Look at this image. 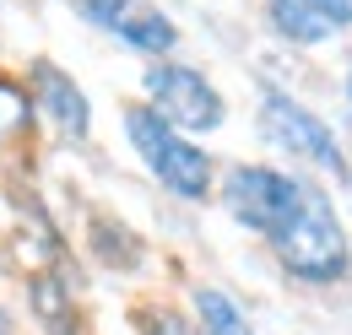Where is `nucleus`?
Returning a JSON list of instances; mask_svg holds the SVG:
<instances>
[{"label": "nucleus", "mask_w": 352, "mask_h": 335, "mask_svg": "<svg viewBox=\"0 0 352 335\" xmlns=\"http://www.w3.org/2000/svg\"><path fill=\"white\" fill-rule=\"evenodd\" d=\"M265 244L276 249V259H282L298 281H336V276L347 270V233H342V216L331 206V195L314 189V184H304L293 216H287Z\"/></svg>", "instance_id": "obj_1"}, {"label": "nucleus", "mask_w": 352, "mask_h": 335, "mask_svg": "<svg viewBox=\"0 0 352 335\" xmlns=\"http://www.w3.org/2000/svg\"><path fill=\"white\" fill-rule=\"evenodd\" d=\"M125 135H131L135 157L152 168V178L163 189H174L179 200H206L212 195V157H206V146H195L190 135L163 125L146 103L125 108Z\"/></svg>", "instance_id": "obj_2"}, {"label": "nucleus", "mask_w": 352, "mask_h": 335, "mask_svg": "<svg viewBox=\"0 0 352 335\" xmlns=\"http://www.w3.org/2000/svg\"><path fill=\"white\" fill-rule=\"evenodd\" d=\"M146 108L163 119V125H174L179 135H206V130H217L228 119V103H222V92L195 65H179V60H157V65H146Z\"/></svg>", "instance_id": "obj_3"}, {"label": "nucleus", "mask_w": 352, "mask_h": 335, "mask_svg": "<svg viewBox=\"0 0 352 335\" xmlns=\"http://www.w3.org/2000/svg\"><path fill=\"white\" fill-rule=\"evenodd\" d=\"M298 195H304V178H293L282 168H265V163H239V168H228V178H222V206H228V216L239 227L261 233V238H271L293 216Z\"/></svg>", "instance_id": "obj_4"}, {"label": "nucleus", "mask_w": 352, "mask_h": 335, "mask_svg": "<svg viewBox=\"0 0 352 335\" xmlns=\"http://www.w3.org/2000/svg\"><path fill=\"white\" fill-rule=\"evenodd\" d=\"M261 135L276 152L320 168V173H347V157H342V146H336V130L325 125L314 108L293 103L287 92H265L261 97Z\"/></svg>", "instance_id": "obj_5"}, {"label": "nucleus", "mask_w": 352, "mask_h": 335, "mask_svg": "<svg viewBox=\"0 0 352 335\" xmlns=\"http://www.w3.org/2000/svg\"><path fill=\"white\" fill-rule=\"evenodd\" d=\"M33 108L44 114L49 125L60 130V135H71V141H82L92 130V103H87V92L71 82L60 65H49V60H38L33 65Z\"/></svg>", "instance_id": "obj_6"}, {"label": "nucleus", "mask_w": 352, "mask_h": 335, "mask_svg": "<svg viewBox=\"0 0 352 335\" xmlns=\"http://www.w3.org/2000/svg\"><path fill=\"white\" fill-rule=\"evenodd\" d=\"M114 38L131 43V49H141V54H168L179 43V27L157 11V5H131V16L114 27Z\"/></svg>", "instance_id": "obj_7"}, {"label": "nucleus", "mask_w": 352, "mask_h": 335, "mask_svg": "<svg viewBox=\"0 0 352 335\" xmlns=\"http://www.w3.org/2000/svg\"><path fill=\"white\" fill-rule=\"evenodd\" d=\"M265 16H271V27H276L282 38H293V43H325V38H336V27H331L309 0H265Z\"/></svg>", "instance_id": "obj_8"}, {"label": "nucleus", "mask_w": 352, "mask_h": 335, "mask_svg": "<svg viewBox=\"0 0 352 335\" xmlns=\"http://www.w3.org/2000/svg\"><path fill=\"white\" fill-rule=\"evenodd\" d=\"M195 330L201 335H261L222 287H195Z\"/></svg>", "instance_id": "obj_9"}, {"label": "nucleus", "mask_w": 352, "mask_h": 335, "mask_svg": "<svg viewBox=\"0 0 352 335\" xmlns=\"http://www.w3.org/2000/svg\"><path fill=\"white\" fill-rule=\"evenodd\" d=\"M33 308H38V319H44L49 335H76V308H71V297H65V287H60L54 276H38V281H33Z\"/></svg>", "instance_id": "obj_10"}, {"label": "nucleus", "mask_w": 352, "mask_h": 335, "mask_svg": "<svg viewBox=\"0 0 352 335\" xmlns=\"http://www.w3.org/2000/svg\"><path fill=\"white\" fill-rule=\"evenodd\" d=\"M33 97H28V86H16L11 76H0V146L6 141H22L28 125H33Z\"/></svg>", "instance_id": "obj_11"}, {"label": "nucleus", "mask_w": 352, "mask_h": 335, "mask_svg": "<svg viewBox=\"0 0 352 335\" xmlns=\"http://www.w3.org/2000/svg\"><path fill=\"white\" fill-rule=\"evenodd\" d=\"M135 330L141 335H201L195 319H179L168 308H141V314H135Z\"/></svg>", "instance_id": "obj_12"}, {"label": "nucleus", "mask_w": 352, "mask_h": 335, "mask_svg": "<svg viewBox=\"0 0 352 335\" xmlns=\"http://www.w3.org/2000/svg\"><path fill=\"white\" fill-rule=\"evenodd\" d=\"M131 5L135 0H76V11L87 16L92 27H103V33H114V27L131 16Z\"/></svg>", "instance_id": "obj_13"}, {"label": "nucleus", "mask_w": 352, "mask_h": 335, "mask_svg": "<svg viewBox=\"0 0 352 335\" xmlns=\"http://www.w3.org/2000/svg\"><path fill=\"white\" fill-rule=\"evenodd\" d=\"M309 5H314V11L336 27V33H342V27H352V0H309Z\"/></svg>", "instance_id": "obj_14"}, {"label": "nucleus", "mask_w": 352, "mask_h": 335, "mask_svg": "<svg viewBox=\"0 0 352 335\" xmlns=\"http://www.w3.org/2000/svg\"><path fill=\"white\" fill-rule=\"evenodd\" d=\"M0 335H11V319H6V308H0Z\"/></svg>", "instance_id": "obj_15"}, {"label": "nucleus", "mask_w": 352, "mask_h": 335, "mask_svg": "<svg viewBox=\"0 0 352 335\" xmlns=\"http://www.w3.org/2000/svg\"><path fill=\"white\" fill-rule=\"evenodd\" d=\"M347 97H352V65H347Z\"/></svg>", "instance_id": "obj_16"}]
</instances>
